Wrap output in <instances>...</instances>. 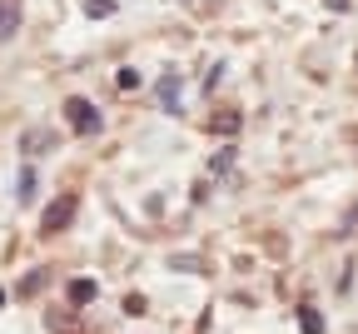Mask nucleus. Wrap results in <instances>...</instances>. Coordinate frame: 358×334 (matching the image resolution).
Instances as JSON below:
<instances>
[{"label": "nucleus", "mask_w": 358, "mask_h": 334, "mask_svg": "<svg viewBox=\"0 0 358 334\" xmlns=\"http://www.w3.org/2000/svg\"><path fill=\"white\" fill-rule=\"evenodd\" d=\"M65 120H70L75 135H100V130H104V115L90 105L85 95H70V100H65Z\"/></svg>", "instance_id": "1"}, {"label": "nucleus", "mask_w": 358, "mask_h": 334, "mask_svg": "<svg viewBox=\"0 0 358 334\" xmlns=\"http://www.w3.org/2000/svg\"><path fill=\"white\" fill-rule=\"evenodd\" d=\"M75 210H80V200L75 195H60V200H50V210L40 215V235H60L70 220H75Z\"/></svg>", "instance_id": "2"}, {"label": "nucleus", "mask_w": 358, "mask_h": 334, "mask_svg": "<svg viewBox=\"0 0 358 334\" xmlns=\"http://www.w3.org/2000/svg\"><path fill=\"white\" fill-rule=\"evenodd\" d=\"M155 95H159V110H164V115H179V75H175V70H164V75H159Z\"/></svg>", "instance_id": "3"}, {"label": "nucleus", "mask_w": 358, "mask_h": 334, "mask_svg": "<svg viewBox=\"0 0 358 334\" xmlns=\"http://www.w3.org/2000/svg\"><path fill=\"white\" fill-rule=\"evenodd\" d=\"M20 30V0H0V40H10Z\"/></svg>", "instance_id": "4"}, {"label": "nucleus", "mask_w": 358, "mask_h": 334, "mask_svg": "<svg viewBox=\"0 0 358 334\" xmlns=\"http://www.w3.org/2000/svg\"><path fill=\"white\" fill-rule=\"evenodd\" d=\"M95 295H100L95 280H70V304H90Z\"/></svg>", "instance_id": "5"}, {"label": "nucleus", "mask_w": 358, "mask_h": 334, "mask_svg": "<svg viewBox=\"0 0 358 334\" xmlns=\"http://www.w3.org/2000/svg\"><path fill=\"white\" fill-rule=\"evenodd\" d=\"M299 329H304V334H324V315L304 304V309H299Z\"/></svg>", "instance_id": "6"}, {"label": "nucleus", "mask_w": 358, "mask_h": 334, "mask_svg": "<svg viewBox=\"0 0 358 334\" xmlns=\"http://www.w3.org/2000/svg\"><path fill=\"white\" fill-rule=\"evenodd\" d=\"M15 195H20V205H30V200H35V170H20V180H15Z\"/></svg>", "instance_id": "7"}, {"label": "nucleus", "mask_w": 358, "mask_h": 334, "mask_svg": "<svg viewBox=\"0 0 358 334\" xmlns=\"http://www.w3.org/2000/svg\"><path fill=\"white\" fill-rule=\"evenodd\" d=\"M45 280H50L45 269H35L30 280H20V295H40V289H45Z\"/></svg>", "instance_id": "8"}, {"label": "nucleus", "mask_w": 358, "mask_h": 334, "mask_svg": "<svg viewBox=\"0 0 358 334\" xmlns=\"http://www.w3.org/2000/svg\"><path fill=\"white\" fill-rule=\"evenodd\" d=\"M115 85H120V90H139V70H135V65H124V70L115 75Z\"/></svg>", "instance_id": "9"}, {"label": "nucleus", "mask_w": 358, "mask_h": 334, "mask_svg": "<svg viewBox=\"0 0 358 334\" xmlns=\"http://www.w3.org/2000/svg\"><path fill=\"white\" fill-rule=\"evenodd\" d=\"M229 165H234V145H224V150L214 155V165H209V170H214V175H224V170H229Z\"/></svg>", "instance_id": "10"}, {"label": "nucleus", "mask_w": 358, "mask_h": 334, "mask_svg": "<svg viewBox=\"0 0 358 334\" xmlns=\"http://www.w3.org/2000/svg\"><path fill=\"white\" fill-rule=\"evenodd\" d=\"M85 15H115V0H85Z\"/></svg>", "instance_id": "11"}, {"label": "nucleus", "mask_w": 358, "mask_h": 334, "mask_svg": "<svg viewBox=\"0 0 358 334\" xmlns=\"http://www.w3.org/2000/svg\"><path fill=\"white\" fill-rule=\"evenodd\" d=\"M214 130L219 135H234L239 130V115H214Z\"/></svg>", "instance_id": "12"}, {"label": "nucleus", "mask_w": 358, "mask_h": 334, "mask_svg": "<svg viewBox=\"0 0 358 334\" xmlns=\"http://www.w3.org/2000/svg\"><path fill=\"white\" fill-rule=\"evenodd\" d=\"M328 10H348V0H328Z\"/></svg>", "instance_id": "13"}, {"label": "nucleus", "mask_w": 358, "mask_h": 334, "mask_svg": "<svg viewBox=\"0 0 358 334\" xmlns=\"http://www.w3.org/2000/svg\"><path fill=\"white\" fill-rule=\"evenodd\" d=\"M0 304H5V289H0Z\"/></svg>", "instance_id": "14"}]
</instances>
